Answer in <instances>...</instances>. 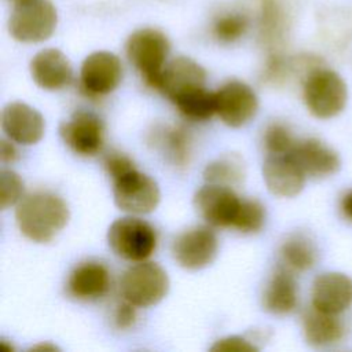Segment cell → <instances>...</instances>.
Listing matches in <instances>:
<instances>
[{
	"label": "cell",
	"instance_id": "obj_1",
	"mask_svg": "<svg viewBox=\"0 0 352 352\" xmlns=\"http://www.w3.org/2000/svg\"><path fill=\"white\" fill-rule=\"evenodd\" d=\"M19 231L37 243L50 242L69 221V208L56 194L36 191L21 199L15 210Z\"/></svg>",
	"mask_w": 352,
	"mask_h": 352
},
{
	"label": "cell",
	"instance_id": "obj_2",
	"mask_svg": "<svg viewBox=\"0 0 352 352\" xmlns=\"http://www.w3.org/2000/svg\"><path fill=\"white\" fill-rule=\"evenodd\" d=\"M302 98L312 116L327 120L344 110L348 100V87L337 72L320 65L304 77Z\"/></svg>",
	"mask_w": 352,
	"mask_h": 352
},
{
	"label": "cell",
	"instance_id": "obj_3",
	"mask_svg": "<svg viewBox=\"0 0 352 352\" xmlns=\"http://www.w3.org/2000/svg\"><path fill=\"white\" fill-rule=\"evenodd\" d=\"M169 51V38L154 28H142L132 32L125 43L128 60L142 74L146 84L154 89L158 87Z\"/></svg>",
	"mask_w": 352,
	"mask_h": 352
},
{
	"label": "cell",
	"instance_id": "obj_4",
	"mask_svg": "<svg viewBox=\"0 0 352 352\" xmlns=\"http://www.w3.org/2000/svg\"><path fill=\"white\" fill-rule=\"evenodd\" d=\"M111 250L128 261H144L157 248V232L150 223L133 216L114 220L107 231Z\"/></svg>",
	"mask_w": 352,
	"mask_h": 352
},
{
	"label": "cell",
	"instance_id": "obj_5",
	"mask_svg": "<svg viewBox=\"0 0 352 352\" xmlns=\"http://www.w3.org/2000/svg\"><path fill=\"white\" fill-rule=\"evenodd\" d=\"M58 25V11L50 0H33L14 6L8 19V32L19 43H41L48 40Z\"/></svg>",
	"mask_w": 352,
	"mask_h": 352
},
{
	"label": "cell",
	"instance_id": "obj_6",
	"mask_svg": "<svg viewBox=\"0 0 352 352\" xmlns=\"http://www.w3.org/2000/svg\"><path fill=\"white\" fill-rule=\"evenodd\" d=\"M121 294L135 307L146 308L160 302L168 293L169 279L162 267L151 261L131 265L121 278Z\"/></svg>",
	"mask_w": 352,
	"mask_h": 352
},
{
	"label": "cell",
	"instance_id": "obj_7",
	"mask_svg": "<svg viewBox=\"0 0 352 352\" xmlns=\"http://www.w3.org/2000/svg\"><path fill=\"white\" fill-rule=\"evenodd\" d=\"M114 202L122 212L144 214L153 212L160 202V187L148 175L136 168L113 180Z\"/></svg>",
	"mask_w": 352,
	"mask_h": 352
},
{
	"label": "cell",
	"instance_id": "obj_8",
	"mask_svg": "<svg viewBox=\"0 0 352 352\" xmlns=\"http://www.w3.org/2000/svg\"><path fill=\"white\" fill-rule=\"evenodd\" d=\"M122 80V63L109 51H95L81 63L80 87L87 96H102L113 92Z\"/></svg>",
	"mask_w": 352,
	"mask_h": 352
},
{
	"label": "cell",
	"instance_id": "obj_9",
	"mask_svg": "<svg viewBox=\"0 0 352 352\" xmlns=\"http://www.w3.org/2000/svg\"><path fill=\"white\" fill-rule=\"evenodd\" d=\"M214 94L216 113L221 121L231 128L243 126L257 113V95L253 88L243 81L230 80Z\"/></svg>",
	"mask_w": 352,
	"mask_h": 352
},
{
	"label": "cell",
	"instance_id": "obj_10",
	"mask_svg": "<svg viewBox=\"0 0 352 352\" xmlns=\"http://www.w3.org/2000/svg\"><path fill=\"white\" fill-rule=\"evenodd\" d=\"M65 144L78 155L92 157L100 153L104 144V125L102 120L85 110L76 111L59 126Z\"/></svg>",
	"mask_w": 352,
	"mask_h": 352
},
{
	"label": "cell",
	"instance_id": "obj_11",
	"mask_svg": "<svg viewBox=\"0 0 352 352\" xmlns=\"http://www.w3.org/2000/svg\"><path fill=\"white\" fill-rule=\"evenodd\" d=\"M217 236L206 226L192 227L179 234L172 243V256L187 270H201L209 265L217 254Z\"/></svg>",
	"mask_w": 352,
	"mask_h": 352
},
{
	"label": "cell",
	"instance_id": "obj_12",
	"mask_svg": "<svg viewBox=\"0 0 352 352\" xmlns=\"http://www.w3.org/2000/svg\"><path fill=\"white\" fill-rule=\"evenodd\" d=\"M241 198L228 186L205 184L194 194V208L213 227H232Z\"/></svg>",
	"mask_w": 352,
	"mask_h": 352
},
{
	"label": "cell",
	"instance_id": "obj_13",
	"mask_svg": "<svg viewBox=\"0 0 352 352\" xmlns=\"http://www.w3.org/2000/svg\"><path fill=\"white\" fill-rule=\"evenodd\" d=\"M263 177L267 188L278 197L292 198L301 192L305 184V173L287 154H270L263 164Z\"/></svg>",
	"mask_w": 352,
	"mask_h": 352
},
{
	"label": "cell",
	"instance_id": "obj_14",
	"mask_svg": "<svg viewBox=\"0 0 352 352\" xmlns=\"http://www.w3.org/2000/svg\"><path fill=\"white\" fill-rule=\"evenodd\" d=\"M1 128L8 139L29 146L37 143L44 135V118L32 106L11 102L1 111Z\"/></svg>",
	"mask_w": 352,
	"mask_h": 352
},
{
	"label": "cell",
	"instance_id": "obj_15",
	"mask_svg": "<svg viewBox=\"0 0 352 352\" xmlns=\"http://www.w3.org/2000/svg\"><path fill=\"white\" fill-rule=\"evenodd\" d=\"M312 307L338 315L352 304V279L342 272H324L316 276L311 292Z\"/></svg>",
	"mask_w": 352,
	"mask_h": 352
},
{
	"label": "cell",
	"instance_id": "obj_16",
	"mask_svg": "<svg viewBox=\"0 0 352 352\" xmlns=\"http://www.w3.org/2000/svg\"><path fill=\"white\" fill-rule=\"evenodd\" d=\"M290 155L300 165L305 176L314 179L331 176L341 166V160L337 151L315 138L297 140Z\"/></svg>",
	"mask_w": 352,
	"mask_h": 352
},
{
	"label": "cell",
	"instance_id": "obj_17",
	"mask_svg": "<svg viewBox=\"0 0 352 352\" xmlns=\"http://www.w3.org/2000/svg\"><path fill=\"white\" fill-rule=\"evenodd\" d=\"M33 81L45 91H59L73 78V69L67 56L56 48L38 51L29 65Z\"/></svg>",
	"mask_w": 352,
	"mask_h": 352
},
{
	"label": "cell",
	"instance_id": "obj_18",
	"mask_svg": "<svg viewBox=\"0 0 352 352\" xmlns=\"http://www.w3.org/2000/svg\"><path fill=\"white\" fill-rule=\"evenodd\" d=\"M205 69L188 56H176L169 60L161 73L157 89L169 100L177 95L198 87H205Z\"/></svg>",
	"mask_w": 352,
	"mask_h": 352
},
{
	"label": "cell",
	"instance_id": "obj_19",
	"mask_svg": "<svg viewBox=\"0 0 352 352\" xmlns=\"http://www.w3.org/2000/svg\"><path fill=\"white\" fill-rule=\"evenodd\" d=\"M67 293L82 301L103 297L110 289L109 270L98 261H85L74 267L66 283Z\"/></svg>",
	"mask_w": 352,
	"mask_h": 352
},
{
	"label": "cell",
	"instance_id": "obj_20",
	"mask_svg": "<svg viewBox=\"0 0 352 352\" xmlns=\"http://www.w3.org/2000/svg\"><path fill=\"white\" fill-rule=\"evenodd\" d=\"M297 302L298 289L293 271L285 265L276 268L263 293L264 309L275 315H286L294 311Z\"/></svg>",
	"mask_w": 352,
	"mask_h": 352
},
{
	"label": "cell",
	"instance_id": "obj_21",
	"mask_svg": "<svg viewBox=\"0 0 352 352\" xmlns=\"http://www.w3.org/2000/svg\"><path fill=\"white\" fill-rule=\"evenodd\" d=\"M344 324L337 315L311 308L302 316V333L305 341L314 348H324L337 344L344 337Z\"/></svg>",
	"mask_w": 352,
	"mask_h": 352
},
{
	"label": "cell",
	"instance_id": "obj_22",
	"mask_svg": "<svg viewBox=\"0 0 352 352\" xmlns=\"http://www.w3.org/2000/svg\"><path fill=\"white\" fill-rule=\"evenodd\" d=\"M154 147L176 166H186L191 155V136L180 125H160L151 132Z\"/></svg>",
	"mask_w": 352,
	"mask_h": 352
},
{
	"label": "cell",
	"instance_id": "obj_23",
	"mask_svg": "<svg viewBox=\"0 0 352 352\" xmlns=\"http://www.w3.org/2000/svg\"><path fill=\"white\" fill-rule=\"evenodd\" d=\"M170 102L183 117L191 121H206L216 113V94L205 87L188 89Z\"/></svg>",
	"mask_w": 352,
	"mask_h": 352
},
{
	"label": "cell",
	"instance_id": "obj_24",
	"mask_svg": "<svg viewBox=\"0 0 352 352\" xmlns=\"http://www.w3.org/2000/svg\"><path fill=\"white\" fill-rule=\"evenodd\" d=\"M279 254L283 265L293 272L308 271L316 263V249L312 241L302 234L287 236L280 245Z\"/></svg>",
	"mask_w": 352,
	"mask_h": 352
},
{
	"label": "cell",
	"instance_id": "obj_25",
	"mask_svg": "<svg viewBox=\"0 0 352 352\" xmlns=\"http://www.w3.org/2000/svg\"><path fill=\"white\" fill-rule=\"evenodd\" d=\"M245 168L242 160L235 155H224L209 162L204 169V179L210 184L234 186L243 180Z\"/></svg>",
	"mask_w": 352,
	"mask_h": 352
},
{
	"label": "cell",
	"instance_id": "obj_26",
	"mask_svg": "<svg viewBox=\"0 0 352 352\" xmlns=\"http://www.w3.org/2000/svg\"><path fill=\"white\" fill-rule=\"evenodd\" d=\"M249 28L248 18L241 12H228L220 15L212 26L213 36L220 43H234L245 36Z\"/></svg>",
	"mask_w": 352,
	"mask_h": 352
},
{
	"label": "cell",
	"instance_id": "obj_27",
	"mask_svg": "<svg viewBox=\"0 0 352 352\" xmlns=\"http://www.w3.org/2000/svg\"><path fill=\"white\" fill-rule=\"evenodd\" d=\"M265 221V208L257 199H242L235 221L232 224L241 232L252 234L263 228Z\"/></svg>",
	"mask_w": 352,
	"mask_h": 352
},
{
	"label": "cell",
	"instance_id": "obj_28",
	"mask_svg": "<svg viewBox=\"0 0 352 352\" xmlns=\"http://www.w3.org/2000/svg\"><path fill=\"white\" fill-rule=\"evenodd\" d=\"M296 142L290 129L282 122H272L264 129L263 143L268 154H287Z\"/></svg>",
	"mask_w": 352,
	"mask_h": 352
},
{
	"label": "cell",
	"instance_id": "obj_29",
	"mask_svg": "<svg viewBox=\"0 0 352 352\" xmlns=\"http://www.w3.org/2000/svg\"><path fill=\"white\" fill-rule=\"evenodd\" d=\"M25 184L22 177L11 170L3 169L0 172V208L7 209L15 204H19L23 198Z\"/></svg>",
	"mask_w": 352,
	"mask_h": 352
},
{
	"label": "cell",
	"instance_id": "obj_30",
	"mask_svg": "<svg viewBox=\"0 0 352 352\" xmlns=\"http://www.w3.org/2000/svg\"><path fill=\"white\" fill-rule=\"evenodd\" d=\"M103 166L113 180L120 177L121 175L135 169L133 161L128 155H125L120 151H116V150H111L104 155Z\"/></svg>",
	"mask_w": 352,
	"mask_h": 352
},
{
	"label": "cell",
	"instance_id": "obj_31",
	"mask_svg": "<svg viewBox=\"0 0 352 352\" xmlns=\"http://www.w3.org/2000/svg\"><path fill=\"white\" fill-rule=\"evenodd\" d=\"M212 352H256L258 348L241 336H228L217 340L212 346Z\"/></svg>",
	"mask_w": 352,
	"mask_h": 352
},
{
	"label": "cell",
	"instance_id": "obj_32",
	"mask_svg": "<svg viewBox=\"0 0 352 352\" xmlns=\"http://www.w3.org/2000/svg\"><path fill=\"white\" fill-rule=\"evenodd\" d=\"M113 320H114L116 327L120 330H126V329L132 327L136 322L135 305L131 304L129 301L124 300V302H121L116 307Z\"/></svg>",
	"mask_w": 352,
	"mask_h": 352
},
{
	"label": "cell",
	"instance_id": "obj_33",
	"mask_svg": "<svg viewBox=\"0 0 352 352\" xmlns=\"http://www.w3.org/2000/svg\"><path fill=\"white\" fill-rule=\"evenodd\" d=\"M11 142V139H3L0 143V157L3 162H14L18 158V150Z\"/></svg>",
	"mask_w": 352,
	"mask_h": 352
},
{
	"label": "cell",
	"instance_id": "obj_34",
	"mask_svg": "<svg viewBox=\"0 0 352 352\" xmlns=\"http://www.w3.org/2000/svg\"><path fill=\"white\" fill-rule=\"evenodd\" d=\"M340 210L342 216L348 220L352 221V188L345 191L344 195L340 199Z\"/></svg>",
	"mask_w": 352,
	"mask_h": 352
},
{
	"label": "cell",
	"instance_id": "obj_35",
	"mask_svg": "<svg viewBox=\"0 0 352 352\" xmlns=\"http://www.w3.org/2000/svg\"><path fill=\"white\" fill-rule=\"evenodd\" d=\"M14 6H19V4H26V3H30L33 0H10Z\"/></svg>",
	"mask_w": 352,
	"mask_h": 352
}]
</instances>
